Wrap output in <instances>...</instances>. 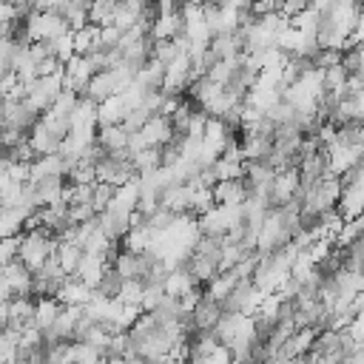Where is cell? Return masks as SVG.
I'll return each mask as SVG.
<instances>
[{
	"label": "cell",
	"instance_id": "3957f363",
	"mask_svg": "<svg viewBox=\"0 0 364 364\" xmlns=\"http://www.w3.org/2000/svg\"><path fill=\"white\" fill-rule=\"evenodd\" d=\"M216 205H245L250 199V185L245 179H228L213 185Z\"/></svg>",
	"mask_w": 364,
	"mask_h": 364
},
{
	"label": "cell",
	"instance_id": "ba28073f",
	"mask_svg": "<svg viewBox=\"0 0 364 364\" xmlns=\"http://www.w3.org/2000/svg\"><path fill=\"white\" fill-rule=\"evenodd\" d=\"M51 176H65V165H63V154H48V156H37L31 162V179L28 182H43Z\"/></svg>",
	"mask_w": 364,
	"mask_h": 364
},
{
	"label": "cell",
	"instance_id": "d4e9b609",
	"mask_svg": "<svg viewBox=\"0 0 364 364\" xmlns=\"http://www.w3.org/2000/svg\"><path fill=\"white\" fill-rule=\"evenodd\" d=\"M279 9H282V0H256L250 11H253L256 17H267V14H276Z\"/></svg>",
	"mask_w": 364,
	"mask_h": 364
},
{
	"label": "cell",
	"instance_id": "2e32d148",
	"mask_svg": "<svg viewBox=\"0 0 364 364\" xmlns=\"http://www.w3.org/2000/svg\"><path fill=\"white\" fill-rule=\"evenodd\" d=\"M236 287V279H233V273H219L216 279H210L208 284H205V293L208 296H213L216 301H225L228 296H230V290Z\"/></svg>",
	"mask_w": 364,
	"mask_h": 364
},
{
	"label": "cell",
	"instance_id": "ac0fdd59",
	"mask_svg": "<svg viewBox=\"0 0 364 364\" xmlns=\"http://www.w3.org/2000/svg\"><path fill=\"white\" fill-rule=\"evenodd\" d=\"M97 185V182H94ZM94 185H65V205H91L94 199Z\"/></svg>",
	"mask_w": 364,
	"mask_h": 364
},
{
	"label": "cell",
	"instance_id": "f1b7e54d",
	"mask_svg": "<svg viewBox=\"0 0 364 364\" xmlns=\"http://www.w3.org/2000/svg\"><path fill=\"white\" fill-rule=\"evenodd\" d=\"M162 364H188V361H179V358H168V361H162Z\"/></svg>",
	"mask_w": 364,
	"mask_h": 364
},
{
	"label": "cell",
	"instance_id": "7402d4cb",
	"mask_svg": "<svg viewBox=\"0 0 364 364\" xmlns=\"http://www.w3.org/2000/svg\"><path fill=\"white\" fill-rule=\"evenodd\" d=\"M94 219H97L94 205H68V222L71 225H85V222H94Z\"/></svg>",
	"mask_w": 364,
	"mask_h": 364
},
{
	"label": "cell",
	"instance_id": "7a4b0ae2",
	"mask_svg": "<svg viewBox=\"0 0 364 364\" xmlns=\"http://www.w3.org/2000/svg\"><path fill=\"white\" fill-rule=\"evenodd\" d=\"M28 142H31V148L37 151V156H48V154H60L63 151V136L60 134H54L43 119L31 128V134H28Z\"/></svg>",
	"mask_w": 364,
	"mask_h": 364
},
{
	"label": "cell",
	"instance_id": "cb8c5ba5",
	"mask_svg": "<svg viewBox=\"0 0 364 364\" xmlns=\"http://www.w3.org/2000/svg\"><path fill=\"white\" fill-rule=\"evenodd\" d=\"M122 28H117V26H102V48H117L119 46V40H122Z\"/></svg>",
	"mask_w": 364,
	"mask_h": 364
},
{
	"label": "cell",
	"instance_id": "8fae6325",
	"mask_svg": "<svg viewBox=\"0 0 364 364\" xmlns=\"http://www.w3.org/2000/svg\"><path fill=\"white\" fill-rule=\"evenodd\" d=\"M97 142H100V145H102L108 154H119V151H128L131 134H128L122 125H111V128H100Z\"/></svg>",
	"mask_w": 364,
	"mask_h": 364
},
{
	"label": "cell",
	"instance_id": "8992f818",
	"mask_svg": "<svg viewBox=\"0 0 364 364\" xmlns=\"http://www.w3.org/2000/svg\"><path fill=\"white\" fill-rule=\"evenodd\" d=\"M108 267H111V264L105 262V256H100V253H85L74 276H77L80 282H85L88 287H97V284H100V279L105 276V270H108Z\"/></svg>",
	"mask_w": 364,
	"mask_h": 364
},
{
	"label": "cell",
	"instance_id": "5b68a950",
	"mask_svg": "<svg viewBox=\"0 0 364 364\" xmlns=\"http://www.w3.org/2000/svg\"><path fill=\"white\" fill-rule=\"evenodd\" d=\"M222 316H225V310H222V301H216L213 296H202L199 299V304L193 307V321H196V327L199 330H216V324L222 321Z\"/></svg>",
	"mask_w": 364,
	"mask_h": 364
},
{
	"label": "cell",
	"instance_id": "ffe728a7",
	"mask_svg": "<svg viewBox=\"0 0 364 364\" xmlns=\"http://www.w3.org/2000/svg\"><path fill=\"white\" fill-rule=\"evenodd\" d=\"M176 57H179V48L173 46V40H154V60H156V63L168 65V63H173Z\"/></svg>",
	"mask_w": 364,
	"mask_h": 364
},
{
	"label": "cell",
	"instance_id": "5bb4252c",
	"mask_svg": "<svg viewBox=\"0 0 364 364\" xmlns=\"http://www.w3.org/2000/svg\"><path fill=\"white\" fill-rule=\"evenodd\" d=\"M82 256H85V250H82L80 245H71V242H60V247H57V262L63 264V270H65L68 276H74V273H77V267H80Z\"/></svg>",
	"mask_w": 364,
	"mask_h": 364
},
{
	"label": "cell",
	"instance_id": "44dd1931",
	"mask_svg": "<svg viewBox=\"0 0 364 364\" xmlns=\"http://www.w3.org/2000/svg\"><path fill=\"white\" fill-rule=\"evenodd\" d=\"M341 60H344V51H338V48H321L316 57H313V63H316V68H333V65H341Z\"/></svg>",
	"mask_w": 364,
	"mask_h": 364
},
{
	"label": "cell",
	"instance_id": "f546056e",
	"mask_svg": "<svg viewBox=\"0 0 364 364\" xmlns=\"http://www.w3.org/2000/svg\"><path fill=\"white\" fill-rule=\"evenodd\" d=\"M185 3H193V6H205L208 0H185Z\"/></svg>",
	"mask_w": 364,
	"mask_h": 364
},
{
	"label": "cell",
	"instance_id": "4316f807",
	"mask_svg": "<svg viewBox=\"0 0 364 364\" xmlns=\"http://www.w3.org/2000/svg\"><path fill=\"white\" fill-rule=\"evenodd\" d=\"M353 37H355V43H358V46H364V11H361V20H358V26H355V34H353Z\"/></svg>",
	"mask_w": 364,
	"mask_h": 364
},
{
	"label": "cell",
	"instance_id": "277c9868",
	"mask_svg": "<svg viewBox=\"0 0 364 364\" xmlns=\"http://www.w3.org/2000/svg\"><path fill=\"white\" fill-rule=\"evenodd\" d=\"M159 202H162V208H168L173 213H191V208H193V185H185V182L182 185H171V188L162 191Z\"/></svg>",
	"mask_w": 364,
	"mask_h": 364
},
{
	"label": "cell",
	"instance_id": "d6986e66",
	"mask_svg": "<svg viewBox=\"0 0 364 364\" xmlns=\"http://www.w3.org/2000/svg\"><path fill=\"white\" fill-rule=\"evenodd\" d=\"M114 196H117V188H114V185H108V182H97V185H94V199H91L94 210H97V213L108 210V205L114 202Z\"/></svg>",
	"mask_w": 364,
	"mask_h": 364
},
{
	"label": "cell",
	"instance_id": "4fadbf2b",
	"mask_svg": "<svg viewBox=\"0 0 364 364\" xmlns=\"http://www.w3.org/2000/svg\"><path fill=\"white\" fill-rule=\"evenodd\" d=\"M122 284H125V279L117 273V267H108L105 276L100 279V284L94 287V299H119Z\"/></svg>",
	"mask_w": 364,
	"mask_h": 364
},
{
	"label": "cell",
	"instance_id": "484cf974",
	"mask_svg": "<svg viewBox=\"0 0 364 364\" xmlns=\"http://www.w3.org/2000/svg\"><path fill=\"white\" fill-rule=\"evenodd\" d=\"M253 3H256V0H225L222 6H233V9H239V11H247V9H253Z\"/></svg>",
	"mask_w": 364,
	"mask_h": 364
},
{
	"label": "cell",
	"instance_id": "9a60e30c",
	"mask_svg": "<svg viewBox=\"0 0 364 364\" xmlns=\"http://www.w3.org/2000/svg\"><path fill=\"white\" fill-rule=\"evenodd\" d=\"M245 168H247L245 159H228V156H219V159L213 162V171H216V179H219V182H228V179H245Z\"/></svg>",
	"mask_w": 364,
	"mask_h": 364
},
{
	"label": "cell",
	"instance_id": "9c48e42d",
	"mask_svg": "<svg viewBox=\"0 0 364 364\" xmlns=\"http://www.w3.org/2000/svg\"><path fill=\"white\" fill-rule=\"evenodd\" d=\"M74 48H77V54H82V57L100 51V48H102V26L88 23L85 28L74 31Z\"/></svg>",
	"mask_w": 364,
	"mask_h": 364
},
{
	"label": "cell",
	"instance_id": "603a6c76",
	"mask_svg": "<svg viewBox=\"0 0 364 364\" xmlns=\"http://www.w3.org/2000/svg\"><path fill=\"white\" fill-rule=\"evenodd\" d=\"M162 301H165V284H145L142 310H156Z\"/></svg>",
	"mask_w": 364,
	"mask_h": 364
},
{
	"label": "cell",
	"instance_id": "83f0119b",
	"mask_svg": "<svg viewBox=\"0 0 364 364\" xmlns=\"http://www.w3.org/2000/svg\"><path fill=\"white\" fill-rule=\"evenodd\" d=\"M100 364H128V358H100Z\"/></svg>",
	"mask_w": 364,
	"mask_h": 364
},
{
	"label": "cell",
	"instance_id": "e0dca14e",
	"mask_svg": "<svg viewBox=\"0 0 364 364\" xmlns=\"http://www.w3.org/2000/svg\"><path fill=\"white\" fill-rule=\"evenodd\" d=\"M142 296H145V282L139 279H125L122 290H119V301L125 307H142Z\"/></svg>",
	"mask_w": 364,
	"mask_h": 364
},
{
	"label": "cell",
	"instance_id": "7c38bea8",
	"mask_svg": "<svg viewBox=\"0 0 364 364\" xmlns=\"http://www.w3.org/2000/svg\"><path fill=\"white\" fill-rule=\"evenodd\" d=\"M60 310H63V304H60L57 299H37V313H34V327H37V330H43V333H48V330L54 327V321H57V316H60Z\"/></svg>",
	"mask_w": 364,
	"mask_h": 364
},
{
	"label": "cell",
	"instance_id": "6da1fadb",
	"mask_svg": "<svg viewBox=\"0 0 364 364\" xmlns=\"http://www.w3.org/2000/svg\"><path fill=\"white\" fill-rule=\"evenodd\" d=\"M139 139H142L145 148H165L168 142H173V139H176V131H173L171 117L154 114V117L145 122V128L139 131Z\"/></svg>",
	"mask_w": 364,
	"mask_h": 364
},
{
	"label": "cell",
	"instance_id": "30bf717a",
	"mask_svg": "<svg viewBox=\"0 0 364 364\" xmlns=\"http://www.w3.org/2000/svg\"><path fill=\"white\" fill-rule=\"evenodd\" d=\"M193 287H196V279L191 276L188 267H176V270H171L168 279H165V296H171V299H182V296L191 293Z\"/></svg>",
	"mask_w": 364,
	"mask_h": 364
},
{
	"label": "cell",
	"instance_id": "52a82bcc",
	"mask_svg": "<svg viewBox=\"0 0 364 364\" xmlns=\"http://www.w3.org/2000/svg\"><path fill=\"white\" fill-rule=\"evenodd\" d=\"M57 301L60 304H88V301H94V287H88L77 276H68V282L57 293Z\"/></svg>",
	"mask_w": 364,
	"mask_h": 364
}]
</instances>
